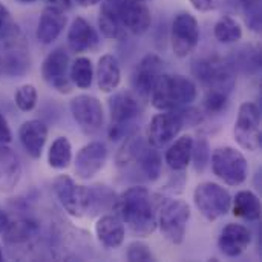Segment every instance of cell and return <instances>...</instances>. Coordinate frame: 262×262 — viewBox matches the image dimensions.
Listing matches in <instances>:
<instances>
[{
    "instance_id": "cell-45",
    "label": "cell",
    "mask_w": 262,
    "mask_h": 262,
    "mask_svg": "<svg viewBox=\"0 0 262 262\" xmlns=\"http://www.w3.org/2000/svg\"><path fill=\"white\" fill-rule=\"evenodd\" d=\"M18 3H23V5H29V3H34L35 0H17Z\"/></svg>"
},
{
    "instance_id": "cell-5",
    "label": "cell",
    "mask_w": 262,
    "mask_h": 262,
    "mask_svg": "<svg viewBox=\"0 0 262 262\" xmlns=\"http://www.w3.org/2000/svg\"><path fill=\"white\" fill-rule=\"evenodd\" d=\"M132 163L140 166V170L149 181H157L161 175L163 160L160 152L141 137H129L117 155V164L120 167H126Z\"/></svg>"
},
{
    "instance_id": "cell-44",
    "label": "cell",
    "mask_w": 262,
    "mask_h": 262,
    "mask_svg": "<svg viewBox=\"0 0 262 262\" xmlns=\"http://www.w3.org/2000/svg\"><path fill=\"white\" fill-rule=\"evenodd\" d=\"M75 2L81 8H91V6H95L100 3V0H75Z\"/></svg>"
},
{
    "instance_id": "cell-22",
    "label": "cell",
    "mask_w": 262,
    "mask_h": 262,
    "mask_svg": "<svg viewBox=\"0 0 262 262\" xmlns=\"http://www.w3.org/2000/svg\"><path fill=\"white\" fill-rule=\"evenodd\" d=\"M95 236L106 249H118L124 243V223L117 215H103L95 223Z\"/></svg>"
},
{
    "instance_id": "cell-23",
    "label": "cell",
    "mask_w": 262,
    "mask_h": 262,
    "mask_svg": "<svg viewBox=\"0 0 262 262\" xmlns=\"http://www.w3.org/2000/svg\"><path fill=\"white\" fill-rule=\"evenodd\" d=\"M21 178V163L6 144H0V192H12Z\"/></svg>"
},
{
    "instance_id": "cell-35",
    "label": "cell",
    "mask_w": 262,
    "mask_h": 262,
    "mask_svg": "<svg viewBox=\"0 0 262 262\" xmlns=\"http://www.w3.org/2000/svg\"><path fill=\"white\" fill-rule=\"evenodd\" d=\"M241 8L246 17L247 26L253 32H261L262 15H261V0H239Z\"/></svg>"
},
{
    "instance_id": "cell-29",
    "label": "cell",
    "mask_w": 262,
    "mask_h": 262,
    "mask_svg": "<svg viewBox=\"0 0 262 262\" xmlns=\"http://www.w3.org/2000/svg\"><path fill=\"white\" fill-rule=\"evenodd\" d=\"M38 233V226L31 220L11 221L9 227L3 233L6 244H26L34 239Z\"/></svg>"
},
{
    "instance_id": "cell-15",
    "label": "cell",
    "mask_w": 262,
    "mask_h": 262,
    "mask_svg": "<svg viewBox=\"0 0 262 262\" xmlns=\"http://www.w3.org/2000/svg\"><path fill=\"white\" fill-rule=\"evenodd\" d=\"M2 72L9 77H21L29 69V52L21 32L18 31L5 40V51L0 57Z\"/></svg>"
},
{
    "instance_id": "cell-2",
    "label": "cell",
    "mask_w": 262,
    "mask_h": 262,
    "mask_svg": "<svg viewBox=\"0 0 262 262\" xmlns=\"http://www.w3.org/2000/svg\"><path fill=\"white\" fill-rule=\"evenodd\" d=\"M198 95L196 84L189 77L180 74H161L155 81L149 97L150 104L158 111H177L190 106Z\"/></svg>"
},
{
    "instance_id": "cell-34",
    "label": "cell",
    "mask_w": 262,
    "mask_h": 262,
    "mask_svg": "<svg viewBox=\"0 0 262 262\" xmlns=\"http://www.w3.org/2000/svg\"><path fill=\"white\" fill-rule=\"evenodd\" d=\"M210 160V144L209 140L206 137H198L196 140H193V146H192V160L193 161V167L198 173H203L209 164Z\"/></svg>"
},
{
    "instance_id": "cell-18",
    "label": "cell",
    "mask_w": 262,
    "mask_h": 262,
    "mask_svg": "<svg viewBox=\"0 0 262 262\" xmlns=\"http://www.w3.org/2000/svg\"><path fill=\"white\" fill-rule=\"evenodd\" d=\"M107 161V149L101 141H92L83 146L75 157V175L80 180L94 178Z\"/></svg>"
},
{
    "instance_id": "cell-26",
    "label": "cell",
    "mask_w": 262,
    "mask_h": 262,
    "mask_svg": "<svg viewBox=\"0 0 262 262\" xmlns=\"http://www.w3.org/2000/svg\"><path fill=\"white\" fill-rule=\"evenodd\" d=\"M98 26L100 31L106 38L111 40H121L126 35V29L120 20L118 11H117V2L115 0H106L101 5L100 17H98Z\"/></svg>"
},
{
    "instance_id": "cell-47",
    "label": "cell",
    "mask_w": 262,
    "mask_h": 262,
    "mask_svg": "<svg viewBox=\"0 0 262 262\" xmlns=\"http://www.w3.org/2000/svg\"><path fill=\"white\" fill-rule=\"evenodd\" d=\"M0 75H2V64H0Z\"/></svg>"
},
{
    "instance_id": "cell-43",
    "label": "cell",
    "mask_w": 262,
    "mask_h": 262,
    "mask_svg": "<svg viewBox=\"0 0 262 262\" xmlns=\"http://www.w3.org/2000/svg\"><path fill=\"white\" fill-rule=\"evenodd\" d=\"M48 2H49L51 6H55V8L61 9V11L69 9L71 5H72V0H48Z\"/></svg>"
},
{
    "instance_id": "cell-10",
    "label": "cell",
    "mask_w": 262,
    "mask_h": 262,
    "mask_svg": "<svg viewBox=\"0 0 262 262\" xmlns=\"http://www.w3.org/2000/svg\"><path fill=\"white\" fill-rule=\"evenodd\" d=\"M54 193L61 207L74 218L88 215L89 187L77 184L69 175H60L52 183Z\"/></svg>"
},
{
    "instance_id": "cell-19",
    "label": "cell",
    "mask_w": 262,
    "mask_h": 262,
    "mask_svg": "<svg viewBox=\"0 0 262 262\" xmlns=\"http://www.w3.org/2000/svg\"><path fill=\"white\" fill-rule=\"evenodd\" d=\"M252 243V232L244 224L229 223L220 233L218 249L227 258H236L246 252Z\"/></svg>"
},
{
    "instance_id": "cell-1",
    "label": "cell",
    "mask_w": 262,
    "mask_h": 262,
    "mask_svg": "<svg viewBox=\"0 0 262 262\" xmlns=\"http://www.w3.org/2000/svg\"><path fill=\"white\" fill-rule=\"evenodd\" d=\"M115 215L138 236H149L157 229V210L150 192L135 186L120 193L114 204Z\"/></svg>"
},
{
    "instance_id": "cell-24",
    "label": "cell",
    "mask_w": 262,
    "mask_h": 262,
    "mask_svg": "<svg viewBox=\"0 0 262 262\" xmlns=\"http://www.w3.org/2000/svg\"><path fill=\"white\" fill-rule=\"evenodd\" d=\"M98 43V35L91 23L83 17H75L68 31V46L72 52L81 54Z\"/></svg>"
},
{
    "instance_id": "cell-3",
    "label": "cell",
    "mask_w": 262,
    "mask_h": 262,
    "mask_svg": "<svg viewBox=\"0 0 262 262\" xmlns=\"http://www.w3.org/2000/svg\"><path fill=\"white\" fill-rule=\"evenodd\" d=\"M157 227L170 244H181L184 241L187 224L190 220V207L183 200L157 196Z\"/></svg>"
},
{
    "instance_id": "cell-4",
    "label": "cell",
    "mask_w": 262,
    "mask_h": 262,
    "mask_svg": "<svg viewBox=\"0 0 262 262\" xmlns=\"http://www.w3.org/2000/svg\"><path fill=\"white\" fill-rule=\"evenodd\" d=\"M192 72L206 91H221L230 95L236 84V68L233 61L223 60L218 55L196 60Z\"/></svg>"
},
{
    "instance_id": "cell-13",
    "label": "cell",
    "mask_w": 262,
    "mask_h": 262,
    "mask_svg": "<svg viewBox=\"0 0 262 262\" xmlns=\"http://www.w3.org/2000/svg\"><path fill=\"white\" fill-rule=\"evenodd\" d=\"M184 127V120L181 109L177 111H161L154 115L147 127V143L154 147H164L169 144L181 129Z\"/></svg>"
},
{
    "instance_id": "cell-30",
    "label": "cell",
    "mask_w": 262,
    "mask_h": 262,
    "mask_svg": "<svg viewBox=\"0 0 262 262\" xmlns=\"http://www.w3.org/2000/svg\"><path fill=\"white\" fill-rule=\"evenodd\" d=\"M72 161V146L66 137H58L52 141L48 152V164L55 170H64Z\"/></svg>"
},
{
    "instance_id": "cell-37",
    "label": "cell",
    "mask_w": 262,
    "mask_h": 262,
    "mask_svg": "<svg viewBox=\"0 0 262 262\" xmlns=\"http://www.w3.org/2000/svg\"><path fill=\"white\" fill-rule=\"evenodd\" d=\"M229 94H224L221 91H206L204 97V109L209 114H220L223 112L229 104Z\"/></svg>"
},
{
    "instance_id": "cell-38",
    "label": "cell",
    "mask_w": 262,
    "mask_h": 262,
    "mask_svg": "<svg viewBox=\"0 0 262 262\" xmlns=\"http://www.w3.org/2000/svg\"><path fill=\"white\" fill-rule=\"evenodd\" d=\"M20 29L15 25L9 9L0 3V41L8 40L9 37H12L14 34H17Z\"/></svg>"
},
{
    "instance_id": "cell-16",
    "label": "cell",
    "mask_w": 262,
    "mask_h": 262,
    "mask_svg": "<svg viewBox=\"0 0 262 262\" xmlns=\"http://www.w3.org/2000/svg\"><path fill=\"white\" fill-rule=\"evenodd\" d=\"M163 64L164 63L161 57L157 54H147L137 63L132 72L130 83H132L134 92L140 98L149 97L155 81L163 74Z\"/></svg>"
},
{
    "instance_id": "cell-14",
    "label": "cell",
    "mask_w": 262,
    "mask_h": 262,
    "mask_svg": "<svg viewBox=\"0 0 262 262\" xmlns=\"http://www.w3.org/2000/svg\"><path fill=\"white\" fill-rule=\"evenodd\" d=\"M41 77L48 86L60 94H69L72 91V81L69 78V55L63 48L51 51L41 64Z\"/></svg>"
},
{
    "instance_id": "cell-9",
    "label": "cell",
    "mask_w": 262,
    "mask_h": 262,
    "mask_svg": "<svg viewBox=\"0 0 262 262\" xmlns=\"http://www.w3.org/2000/svg\"><path fill=\"white\" fill-rule=\"evenodd\" d=\"M233 134L244 150L256 152L261 149V111L256 103L244 101L239 106Z\"/></svg>"
},
{
    "instance_id": "cell-8",
    "label": "cell",
    "mask_w": 262,
    "mask_h": 262,
    "mask_svg": "<svg viewBox=\"0 0 262 262\" xmlns=\"http://www.w3.org/2000/svg\"><path fill=\"white\" fill-rule=\"evenodd\" d=\"M193 203L198 212L207 221H216L221 216H226L232 207V196L227 189L223 186L206 181L195 187Z\"/></svg>"
},
{
    "instance_id": "cell-17",
    "label": "cell",
    "mask_w": 262,
    "mask_h": 262,
    "mask_svg": "<svg viewBox=\"0 0 262 262\" xmlns=\"http://www.w3.org/2000/svg\"><path fill=\"white\" fill-rule=\"evenodd\" d=\"M115 2H117V11L120 20L126 31L135 35H141L150 28L152 15L146 0H115Z\"/></svg>"
},
{
    "instance_id": "cell-25",
    "label": "cell",
    "mask_w": 262,
    "mask_h": 262,
    "mask_svg": "<svg viewBox=\"0 0 262 262\" xmlns=\"http://www.w3.org/2000/svg\"><path fill=\"white\" fill-rule=\"evenodd\" d=\"M95 77H97V84L101 92L104 94L114 92L120 86V81H121V69H120L118 60L111 54L101 55L97 64Z\"/></svg>"
},
{
    "instance_id": "cell-6",
    "label": "cell",
    "mask_w": 262,
    "mask_h": 262,
    "mask_svg": "<svg viewBox=\"0 0 262 262\" xmlns=\"http://www.w3.org/2000/svg\"><path fill=\"white\" fill-rule=\"evenodd\" d=\"M111 126H109V138L120 140L124 138L129 132V127L140 117L143 106L141 98L132 91H120L115 92L107 101Z\"/></svg>"
},
{
    "instance_id": "cell-32",
    "label": "cell",
    "mask_w": 262,
    "mask_h": 262,
    "mask_svg": "<svg viewBox=\"0 0 262 262\" xmlns=\"http://www.w3.org/2000/svg\"><path fill=\"white\" fill-rule=\"evenodd\" d=\"M213 34L220 43L230 45V43H236L238 40L243 38V28L233 17L224 15L223 18H220L216 21V25L213 28Z\"/></svg>"
},
{
    "instance_id": "cell-7",
    "label": "cell",
    "mask_w": 262,
    "mask_h": 262,
    "mask_svg": "<svg viewBox=\"0 0 262 262\" xmlns=\"http://www.w3.org/2000/svg\"><path fill=\"white\" fill-rule=\"evenodd\" d=\"M212 170L224 184L236 187L247 180L249 163L238 149L223 146L212 154Z\"/></svg>"
},
{
    "instance_id": "cell-36",
    "label": "cell",
    "mask_w": 262,
    "mask_h": 262,
    "mask_svg": "<svg viewBox=\"0 0 262 262\" xmlns=\"http://www.w3.org/2000/svg\"><path fill=\"white\" fill-rule=\"evenodd\" d=\"M37 89L32 84H23L20 86L15 94H14V101L15 106L21 111V112H29L35 107L37 104Z\"/></svg>"
},
{
    "instance_id": "cell-41",
    "label": "cell",
    "mask_w": 262,
    "mask_h": 262,
    "mask_svg": "<svg viewBox=\"0 0 262 262\" xmlns=\"http://www.w3.org/2000/svg\"><path fill=\"white\" fill-rule=\"evenodd\" d=\"M190 5L200 11V12H209V11H213L216 6H218V2L220 0H189Z\"/></svg>"
},
{
    "instance_id": "cell-12",
    "label": "cell",
    "mask_w": 262,
    "mask_h": 262,
    "mask_svg": "<svg viewBox=\"0 0 262 262\" xmlns=\"http://www.w3.org/2000/svg\"><path fill=\"white\" fill-rule=\"evenodd\" d=\"M69 109L72 118L86 135L97 134L104 123V112L101 101L92 95H77L71 100Z\"/></svg>"
},
{
    "instance_id": "cell-20",
    "label": "cell",
    "mask_w": 262,
    "mask_h": 262,
    "mask_svg": "<svg viewBox=\"0 0 262 262\" xmlns=\"http://www.w3.org/2000/svg\"><path fill=\"white\" fill-rule=\"evenodd\" d=\"M18 138L26 154L32 160H38L48 140V126L40 120H28L20 126Z\"/></svg>"
},
{
    "instance_id": "cell-28",
    "label": "cell",
    "mask_w": 262,
    "mask_h": 262,
    "mask_svg": "<svg viewBox=\"0 0 262 262\" xmlns=\"http://www.w3.org/2000/svg\"><path fill=\"white\" fill-rule=\"evenodd\" d=\"M230 210L236 218L244 221L256 223L261 220V201L259 198L250 190H241L232 200Z\"/></svg>"
},
{
    "instance_id": "cell-31",
    "label": "cell",
    "mask_w": 262,
    "mask_h": 262,
    "mask_svg": "<svg viewBox=\"0 0 262 262\" xmlns=\"http://www.w3.org/2000/svg\"><path fill=\"white\" fill-rule=\"evenodd\" d=\"M117 195L107 186H92L89 187V209L88 215H98L100 212L114 210Z\"/></svg>"
},
{
    "instance_id": "cell-11",
    "label": "cell",
    "mask_w": 262,
    "mask_h": 262,
    "mask_svg": "<svg viewBox=\"0 0 262 262\" xmlns=\"http://www.w3.org/2000/svg\"><path fill=\"white\" fill-rule=\"evenodd\" d=\"M201 31L198 20L189 12H180L170 29V43L172 51L178 58H186L190 55L200 43Z\"/></svg>"
},
{
    "instance_id": "cell-39",
    "label": "cell",
    "mask_w": 262,
    "mask_h": 262,
    "mask_svg": "<svg viewBox=\"0 0 262 262\" xmlns=\"http://www.w3.org/2000/svg\"><path fill=\"white\" fill-rule=\"evenodd\" d=\"M126 258L130 262H149L154 261V253L150 252L147 244H144L141 241H135V243L129 244Z\"/></svg>"
},
{
    "instance_id": "cell-27",
    "label": "cell",
    "mask_w": 262,
    "mask_h": 262,
    "mask_svg": "<svg viewBox=\"0 0 262 262\" xmlns=\"http://www.w3.org/2000/svg\"><path fill=\"white\" fill-rule=\"evenodd\" d=\"M192 146H193V137L183 135L180 137L166 152V164L173 172H183L189 167L192 160Z\"/></svg>"
},
{
    "instance_id": "cell-33",
    "label": "cell",
    "mask_w": 262,
    "mask_h": 262,
    "mask_svg": "<svg viewBox=\"0 0 262 262\" xmlns=\"http://www.w3.org/2000/svg\"><path fill=\"white\" fill-rule=\"evenodd\" d=\"M69 78L72 84L80 89H88L94 80V66L88 57H78L74 60L69 69Z\"/></svg>"
},
{
    "instance_id": "cell-21",
    "label": "cell",
    "mask_w": 262,
    "mask_h": 262,
    "mask_svg": "<svg viewBox=\"0 0 262 262\" xmlns=\"http://www.w3.org/2000/svg\"><path fill=\"white\" fill-rule=\"evenodd\" d=\"M66 15L64 11L55 8V6H46L41 11V15L38 18V25H37V40L41 41L43 45H51L52 41H55L58 38V35L61 34V31L66 26Z\"/></svg>"
},
{
    "instance_id": "cell-46",
    "label": "cell",
    "mask_w": 262,
    "mask_h": 262,
    "mask_svg": "<svg viewBox=\"0 0 262 262\" xmlns=\"http://www.w3.org/2000/svg\"><path fill=\"white\" fill-rule=\"evenodd\" d=\"M5 259V256H3V250H2V247H0V262Z\"/></svg>"
},
{
    "instance_id": "cell-42",
    "label": "cell",
    "mask_w": 262,
    "mask_h": 262,
    "mask_svg": "<svg viewBox=\"0 0 262 262\" xmlns=\"http://www.w3.org/2000/svg\"><path fill=\"white\" fill-rule=\"evenodd\" d=\"M9 224H11V220H9L8 213L0 209V235L5 233V230L9 227Z\"/></svg>"
},
{
    "instance_id": "cell-40",
    "label": "cell",
    "mask_w": 262,
    "mask_h": 262,
    "mask_svg": "<svg viewBox=\"0 0 262 262\" xmlns=\"http://www.w3.org/2000/svg\"><path fill=\"white\" fill-rule=\"evenodd\" d=\"M11 141H12L11 127L6 121V118L3 117V114H0V144H9Z\"/></svg>"
}]
</instances>
